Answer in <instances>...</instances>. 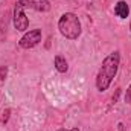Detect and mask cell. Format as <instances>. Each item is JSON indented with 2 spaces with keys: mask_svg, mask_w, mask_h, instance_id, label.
Here are the masks:
<instances>
[{
  "mask_svg": "<svg viewBox=\"0 0 131 131\" xmlns=\"http://www.w3.org/2000/svg\"><path fill=\"white\" fill-rule=\"evenodd\" d=\"M119 63H121L119 52H113L108 57H105V60L102 61V66L98 72V76H96V87L99 92H105L110 87L113 78L117 73Z\"/></svg>",
  "mask_w": 131,
  "mask_h": 131,
  "instance_id": "cell-1",
  "label": "cell"
},
{
  "mask_svg": "<svg viewBox=\"0 0 131 131\" xmlns=\"http://www.w3.org/2000/svg\"><path fill=\"white\" fill-rule=\"evenodd\" d=\"M58 29L63 37L67 40H76L81 35V23L76 14L73 12H66L61 15L58 21Z\"/></svg>",
  "mask_w": 131,
  "mask_h": 131,
  "instance_id": "cell-2",
  "label": "cell"
},
{
  "mask_svg": "<svg viewBox=\"0 0 131 131\" xmlns=\"http://www.w3.org/2000/svg\"><path fill=\"white\" fill-rule=\"evenodd\" d=\"M32 6V0H18L14 8V26L17 31H26L29 26V20L25 14V8Z\"/></svg>",
  "mask_w": 131,
  "mask_h": 131,
  "instance_id": "cell-3",
  "label": "cell"
},
{
  "mask_svg": "<svg viewBox=\"0 0 131 131\" xmlns=\"http://www.w3.org/2000/svg\"><path fill=\"white\" fill-rule=\"evenodd\" d=\"M41 41V29H34L26 32L21 38H20V47L23 49H32L34 46H37Z\"/></svg>",
  "mask_w": 131,
  "mask_h": 131,
  "instance_id": "cell-4",
  "label": "cell"
},
{
  "mask_svg": "<svg viewBox=\"0 0 131 131\" xmlns=\"http://www.w3.org/2000/svg\"><path fill=\"white\" fill-rule=\"evenodd\" d=\"M128 12H130V8H128L127 2L121 0V2L116 3V6H114V14H116L117 17H121V18H127V17H128Z\"/></svg>",
  "mask_w": 131,
  "mask_h": 131,
  "instance_id": "cell-5",
  "label": "cell"
},
{
  "mask_svg": "<svg viewBox=\"0 0 131 131\" xmlns=\"http://www.w3.org/2000/svg\"><path fill=\"white\" fill-rule=\"evenodd\" d=\"M55 67H57V70L61 72V73H66V72L69 70V64H67V61H66V58L63 55H57V57H55Z\"/></svg>",
  "mask_w": 131,
  "mask_h": 131,
  "instance_id": "cell-6",
  "label": "cell"
},
{
  "mask_svg": "<svg viewBox=\"0 0 131 131\" xmlns=\"http://www.w3.org/2000/svg\"><path fill=\"white\" fill-rule=\"evenodd\" d=\"M32 8L37 11H49L50 5L47 0H38V2H32Z\"/></svg>",
  "mask_w": 131,
  "mask_h": 131,
  "instance_id": "cell-7",
  "label": "cell"
},
{
  "mask_svg": "<svg viewBox=\"0 0 131 131\" xmlns=\"http://www.w3.org/2000/svg\"><path fill=\"white\" fill-rule=\"evenodd\" d=\"M125 102H131V85L127 89V93H125Z\"/></svg>",
  "mask_w": 131,
  "mask_h": 131,
  "instance_id": "cell-8",
  "label": "cell"
},
{
  "mask_svg": "<svg viewBox=\"0 0 131 131\" xmlns=\"http://www.w3.org/2000/svg\"><path fill=\"white\" fill-rule=\"evenodd\" d=\"M5 75H6V69H0V76H2V79H5Z\"/></svg>",
  "mask_w": 131,
  "mask_h": 131,
  "instance_id": "cell-9",
  "label": "cell"
},
{
  "mask_svg": "<svg viewBox=\"0 0 131 131\" xmlns=\"http://www.w3.org/2000/svg\"><path fill=\"white\" fill-rule=\"evenodd\" d=\"M58 131H79L78 128H72V130H64V128H61V130H58Z\"/></svg>",
  "mask_w": 131,
  "mask_h": 131,
  "instance_id": "cell-10",
  "label": "cell"
},
{
  "mask_svg": "<svg viewBox=\"0 0 131 131\" xmlns=\"http://www.w3.org/2000/svg\"><path fill=\"white\" fill-rule=\"evenodd\" d=\"M130 31H131V23H130Z\"/></svg>",
  "mask_w": 131,
  "mask_h": 131,
  "instance_id": "cell-11",
  "label": "cell"
}]
</instances>
